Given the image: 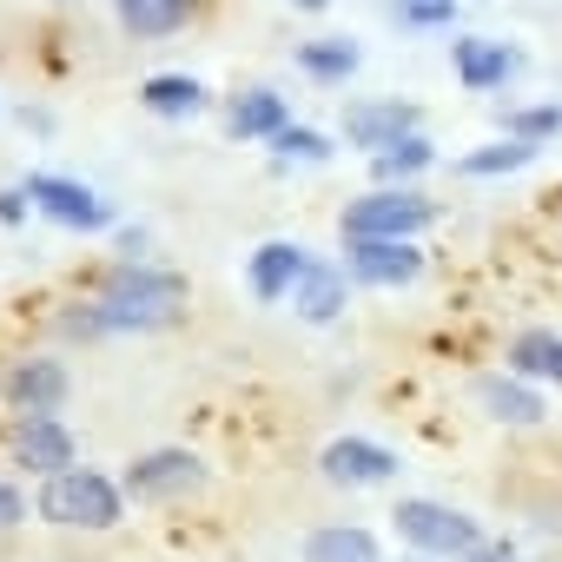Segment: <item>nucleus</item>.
I'll return each mask as SVG.
<instances>
[{
    "label": "nucleus",
    "mask_w": 562,
    "mask_h": 562,
    "mask_svg": "<svg viewBox=\"0 0 562 562\" xmlns=\"http://www.w3.org/2000/svg\"><path fill=\"white\" fill-rule=\"evenodd\" d=\"M67 391H74V378H67L60 358H21V364L0 371V397H8L21 417H60Z\"/></svg>",
    "instance_id": "8"
},
{
    "label": "nucleus",
    "mask_w": 562,
    "mask_h": 562,
    "mask_svg": "<svg viewBox=\"0 0 562 562\" xmlns=\"http://www.w3.org/2000/svg\"><path fill=\"white\" fill-rule=\"evenodd\" d=\"M430 166H437V146H430L424 133H404L397 146L371 153V179H378V186H417Z\"/></svg>",
    "instance_id": "22"
},
{
    "label": "nucleus",
    "mask_w": 562,
    "mask_h": 562,
    "mask_svg": "<svg viewBox=\"0 0 562 562\" xmlns=\"http://www.w3.org/2000/svg\"><path fill=\"white\" fill-rule=\"evenodd\" d=\"M139 106L159 113V120H192V113H205V80H192V74H153L139 87Z\"/></svg>",
    "instance_id": "21"
},
{
    "label": "nucleus",
    "mask_w": 562,
    "mask_h": 562,
    "mask_svg": "<svg viewBox=\"0 0 562 562\" xmlns=\"http://www.w3.org/2000/svg\"><path fill=\"white\" fill-rule=\"evenodd\" d=\"M225 126H232V139H271L278 126H292V106L278 87H245V93H232Z\"/></svg>",
    "instance_id": "16"
},
{
    "label": "nucleus",
    "mask_w": 562,
    "mask_h": 562,
    "mask_svg": "<svg viewBox=\"0 0 562 562\" xmlns=\"http://www.w3.org/2000/svg\"><path fill=\"white\" fill-rule=\"evenodd\" d=\"M450 67H457V80H463V93H496L522 60H516V47H503V41L463 34V41H450Z\"/></svg>",
    "instance_id": "15"
},
{
    "label": "nucleus",
    "mask_w": 562,
    "mask_h": 562,
    "mask_svg": "<svg viewBox=\"0 0 562 562\" xmlns=\"http://www.w3.org/2000/svg\"><path fill=\"white\" fill-rule=\"evenodd\" d=\"M27 199H34V212H47V218L67 225V232H106V225H113V205H106L93 186L60 179V172H27Z\"/></svg>",
    "instance_id": "7"
},
{
    "label": "nucleus",
    "mask_w": 562,
    "mask_h": 562,
    "mask_svg": "<svg viewBox=\"0 0 562 562\" xmlns=\"http://www.w3.org/2000/svg\"><path fill=\"white\" fill-rule=\"evenodd\" d=\"M305 562H384V549L364 522H325L305 536Z\"/></svg>",
    "instance_id": "18"
},
{
    "label": "nucleus",
    "mask_w": 562,
    "mask_h": 562,
    "mask_svg": "<svg viewBox=\"0 0 562 562\" xmlns=\"http://www.w3.org/2000/svg\"><path fill=\"white\" fill-rule=\"evenodd\" d=\"M113 14L133 41H166L192 21V0H113Z\"/></svg>",
    "instance_id": "20"
},
{
    "label": "nucleus",
    "mask_w": 562,
    "mask_h": 562,
    "mask_svg": "<svg viewBox=\"0 0 562 562\" xmlns=\"http://www.w3.org/2000/svg\"><path fill=\"white\" fill-rule=\"evenodd\" d=\"M331 153H338V146H331L318 126H299V120L271 133V159H278V166H325Z\"/></svg>",
    "instance_id": "24"
},
{
    "label": "nucleus",
    "mask_w": 562,
    "mask_h": 562,
    "mask_svg": "<svg viewBox=\"0 0 562 562\" xmlns=\"http://www.w3.org/2000/svg\"><path fill=\"white\" fill-rule=\"evenodd\" d=\"M305 265H312V251H305L299 238H265V245L251 251V265H245V285H251L258 305H285L292 285L305 278Z\"/></svg>",
    "instance_id": "10"
},
{
    "label": "nucleus",
    "mask_w": 562,
    "mask_h": 562,
    "mask_svg": "<svg viewBox=\"0 0 562 562\" xmlns=\"http://www.w3.org/2000/svg\"><path fill=\"white\" fill-rule=\"evenodd\" d=\"M14 457L27 463V476H60V470H74L80 463V443H74V430L60 424V417H21V430H14Z\"/></svg>",
    "instance_id": "13"
},
{
    "label": "nucleus",
    "mask_w": 562,
    "mask_h": 562,
    "mask_svg": "<svg viewBox=\"0 0 562 562\" xmlns=\"http://www.w3.org/2000/svg\"><path fill=\"white\" fill-rule=\"evenodd\" d=\"M430 225H437V199H424L417 186H371L338 218L345 238H417Z\"/></svg>",
    "instance_id": "3"
},
{
    "label": "nucleus",
    "mask_w": 562,
    "mask_h": 562,
    "mask_svg": "<svg viewBox=\"0 0 562 562\" xmlns=\"http://www.w3.org/2000/svg\"><path fill=\"white\" fill-rule=\"evenodd\" d=\"M503 358L529 384H562V331H516Z\"/></svg>",
    "instance_id": "19"
},
{
    "label": "nucleus",
    "mask_w": 562,
    "mask_h": 562,
    "mask_svg": "<svg viewBox=\"0 0 562 562\" xmlns=\"http://www.w3.org/2000/svg\"><path fill=\"white\" fill-rule=\"evenodd\" d=\"M345 271L371 292H404L424 278V251L417 238H345Z\"/></svg>",
    "instance_id": "6"
},
{
    "label": "nucleus",
    "mask_w": 562,
    "mask_h": 562,
    "mask_svg": "<svg viewBox=\"0 0 562 562\" xmlns=\"http://www.w3.org/2000/svg\"><path fill=\"white\" fill-rule=\"evenodd\" d=\"M397 562H437V555H424V549H411V555H397Z\"/></svg>",
    "instance_id": "31"
},
{
    "label": "nucleus",
    "mask_w": 562,
    "mask_h": 562,
    "mask_svg": "<svg viewBox=\"0 0 562 562\" xmlns=\"http://www.w3.org/2000/svg\"><path fill=\"white\" fill-rule=\"evenodd\" d=\"M133 503H186L205 490V463L192 450H146L126 463V483H120Z\"/></svg>",
    "instance_id": "5"
},
{
    "label": "nucleus",
    "mask_w": 562,
    "mask_h": 562,
    "mask_svg": "<svg viewBox=\"0 0 562 562\" xmlns=\"http://www.w3.org/2000/svg\"><path fill=\"white\" fill-rule=\"evenodd\" d=\"M404 133H417V106L411 100H351L345 106V146H358V153H384Z\"/></svg>",
    "instance_id": "11"
},
{
    "label": "nucleus",
    "mask_w": 562,
    "mask_h": 562,
    "mask_svg": "<svg viewBox=\"0 0 562 562\" xmlns=\"http://www.w3.org/2000/svg\"><path fill=\"white\" fill-rule=\"evenodd\" d=\"M318 470H325L331 483H345V490H378V483H391L404 463H397V450H384V443H371V437H331V443L318 450Z\"/></svg>",
    "instance_id": "9"
},
{
    "label": "nucleus",
    "mask_w": 562,
    "mask_h": 562,
    "mask_svg": "<svg viewBox=\"0 0 562 562\" xmlns=\"http://www.w3.org/2000/svg\"><path fill=\"white\" fill-rule=\"evenodd\" d=\"M358 67H364V47L345 41V34H325V41H305L299 47V74L318 80V87H345Z\"/></svg>",
    "instance_id": "17"
},
{
    "label": "nucleus",
    "mask_w": 562,
    "mask_h": 562,
    "mask_svg": "<svg viewBox=\"0 0 562 562\" xmlns=\"http://www.w3.org/2000/svg\"><path fill=\"white\" fill-rule=\"evenodd\" d=\"M476 404H483V417H496V424H516V430H529V424H542V417H549V404H542V384L516 378L509 364H503V371H490V378H476Z\"/></svg>",
    "instance_id": "14"
},
{
    "label": "nucleus",
    "mask_w": 562,
    "mask_h": 562,
    "mask_svg": "<svg viewBox=\"0 0 562 562\" xmlns=\"http://www.w3.org/2000/svg\"><path fill=\"white\" fill-rule=\"evenodd\" d=\"M292 8H299V14H325V8H331V0H292Z\"/></svg>",
    "instance_id": "30"
},
{
    "label": "nucleus",
    "mask_w": 562,
    "mask_h": 562,
    "mask_svg": "<svg viewBox=\"0 0 562 562\" xmlns=\"http://www.w3.org/2000/svg\"><path fill=\"white\" fill-rule=\"evenodd\" d=\"M536 153H542V146H529V139H509V133H503V139H490V146L463 153V159H457V172H463V179H503V172H522Z\"/></svg>",
    "instance_id": "23"
},
{
    "label": "nucleus",
    "mask_w": 562,
    "mask_h": 562,
    "mask_svg": "<svg viewBox=\"0 0 562 562\" xmlns=\"http://www.w3.org/2000/svg\"><path fill=\"white\" fill-rule=\"evenodd\" d=\"M186 312V278L166 271V265H146V258H120L106 271L100 299L60 312V331L67 338H113V331H166L179 325Z\"/></svg>",
    "instance_id": "1"
},
{
    "label": "nucleus",
    "mask_w": 562,
    "mask_h": 562,
    "mask_svg": "<svg viewBox=\"0 0 562 562\" xmlns=\"http://www.w3.org/2000/svg\"><path fill=\"white\" fill-rule=\"evenodd\" d=\"M391 529H397L411 549L437 555V562H457L463 549L483 542L476 516H463V509H450V503H430V496H404V503L391 509Z\"/></svg>",
    "instance_id": "4"
},
{
    "label": "nucleus",
    "mask_w": 562,
    "mask_h": 562,
    "mask_svg": "<svg viewBox=\"0 0 562 562\" xmlns=\"http://www.w3.org/2000/svg\"><path fill=\"white\" fill-rule=\"evenodd\" d=\"M34 516H41V522H60V529H113V522L126 516V490H120L113 476L74 463V470H60V476L41 483Z\"/></svg>",
    "instance_id": "2"
},
{
    "label": "nucleus",
    "mask_w": 562,
    "mask_h": 562,
    "mask_svg": "<svg viewBox=\"0 0 562 562\" xmlns=\"http://www.w3.org/2000/svg\"><path fill=\"white\" fill-rule=\"evenodd\" d=\"M503 133H509V139H529V146H549V139H562V106H555V100L509 106V113H503Z\"/></svg>",
    "instance_id": "25"
},
{
    "label": "nucleus",
    "mask_w": 562,
    "mask_h": 562,
    "mask_svg": "<svg viewBox=\"0 0 562 562\" xmlns=\"http://www.w3.org/2000/svg\"><path fill=\"white\" fill-rule=\"evenodd\" d=\"M457 562H522V555H516L509 542H476V549H463Z\"/></svg>",
    "instance_id": "29"
},
{
    "label": "nucleus",
    "mask_w": 562,
    "mask_h": 562,
    "mask_svg": "<svg viewBox=\"0 0 562 562\" xmlns=\"http://www.w3.org/2000/svg\"><path fill=\"white\" fill-rule=\"evenodd\" d=\"M27 212H34L27 186H0V225H27Z\"/></svg>",
    "instance_id": "27"
},
{
    "label": "nucleus",
    "mask_w": 562,
    "mask_h": 562,
    "mask_svg": "<svg viewBox=\"0 0 562 562\" xmlns=\"http://www.w3.org/2000/svg\"><path fill=\"white\" fill-rule=\"evenodd\" d=\"M351 285H358V278H351L345 265L312 258V265H305V278L292 285V312H299L305 325H338V318H345V305H351Z\"/></svg>",
    "instance_id": "12"
},
{
    "label": "nucleus",
    "mask_w": 562,
    "mask_h": 562,
    "mask_svg": "<svg viewBox=\"0 0 562 562\" xmlns=\"http://www.w3.org/2000/svg\"><path fill=\"white\" fill-rule=\"evenodd\" d=\"M14 522H27V496L14 483H0V529H14Z\"/></svg>",
    "instance_id": "28"
},
{
    "label": "nucleus",
    "mask_w": 562,
    "mask_h": 562,
    "mask_svg": "<svg viewBox=\"0 0 562 562\" xmlns=\"http://www.w3.org/2000/svg\"><path fill=\"white\" fill-rule=\"evenodd\" d=\"M450 21H457V0H397V27L430 34V27H450Z\"/></svg>",
    "instance_id": "26"
}]
</instances>
